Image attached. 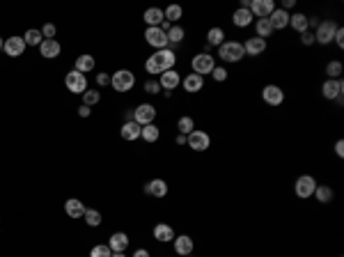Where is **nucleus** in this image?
Wrapping results in <instances>:
<instances>
[{
    "label": "nucleus",
    "mask_w": 344,
    "mask_h": 257,
    "mask_svg": "<svg viewBox=\"0 0 344 257\" xmlns=\"http://www.w3.org/2000/svg\"><path fill=\"white\" fill-rule=\"evenodd\" d=\"M189 257H191V255H189Z\"/></svg>",
    "instance_id": "nucleus-55"
},
{
    "label": "nucleus",
    "mask_w": 344,
    "mask_h": 257,
    "mask_svg": "<svg viewBox=\"0 0 344 257\" xmlns=\"http://www.w3.org/2000/svg\"><path fill=\"white\" fill-rule=\"evenodd\" d=\"M94 65H97V62H94V58H92L90 53H83V55H78V58H76L74 69L81 71V74H90V71L94 69Z\"/></svg>",
    "instance_id": "nucleus-27"
},
{
    "label": "nucleus",
    "mask_w": 344,
    "mask_h": 257,
    "mask_svg": "<svg viewBox=\"0 0 344 257\" xmlns=\"http://www.w3.org/2000/svg\"><path fill=\"white\" fill-rule=\"evenodd\" d=\"M191 67H193V74H198V76L205 78L207 74H211L216 67V58L211 53H207V51H202V53H198L191 60Z\"/></svg>",
    "instance_id": "nucleus-6"
},
{
    "label": "nucleus",
    "mask_w": 344,
    "mask_h": 257,
    "mask_svg": "<svg viewBox=\"0 0 344 257\" xmlns=\"http://www.w3.org/2000/svg\"><path fill=\"white\" fill-rule=\"evenodd\" d=\"M301 44L303 46H312V44H314V33H310V30L301 33Z\"/></svg>",
    "instance_id": "nucleus-45"
},
{
    "label": "nucleus",
    "mask_w": 344,
    "mask_h": 257,
    "mask_svg": "<svg viewBox=\"0 0 344 257\" xmlns=\"http://www.w3.org/2000/svg\"><path fill=\"white\" fill-rule=\"evenodd\" d=\"M3 46H5V39H3V37H0V49H3Z\"/></svg>",
    "instance_id": "nucleus-54"
},
{
    "label": "nucleus",
    "mask_w": 344,
    "mask_h": 257,
    "mask_svg": "<svg viewBox=\"0 0 344 257\" xmlns=\"http://www.w3.org/2000/svg\"><path fill=\"white\" fill-rule=\"evenodd\" d=\"M90 257H113V250L108 243H97V246L90 250Z\"/></svg>",
    "instance_id": "nucleus-41"
},
{
    "label": "nucleus",
    "mask_w": 344,
    "mask_h": 257,
    "mask_svg": "<svg viewBox=\"0 0 344 257\" xmlns=\"http://www.w3.org/2000/svg\"><path fill=\"white\" fill-rule=\"evenodd\" d=\"M140 138H142V140H147V142H156L158 138H161V131H158V126H156V124H147V126H142V129H140Z\"/></svg>",
    "instance_id": "nucleus-33"
},
{
    "label": "nucleus",
    "mask_w": 344,
    "mask_h": 257,
    "mask_svg": "<svg viewBox=\"0 0 344 257\" xmlns=\"http://www.w3.org/2000/svg\"><path fill=\"white\" fill-rule=\"evenodd\" d=\"M262 99H264V104H269V106H280L282 101H285V92H282V88L280 85H264V90H262Z\"/></svg>",
    "instance_id": "nucleus-12"
},
{
    "label": "nucleus",
    "mask_w": 344,
    "mask_h": 257,
    "mask_svg": "<svg viewBox=\"0 0 344 257\" xmlns=\"http://www.w3.org/2000/svg\"><path fill=\"white\" fill-rule=\"evenodd\" d=\"M227 74H230V71H227L225 67H221V65H216V67H214V71H211V76H214V81H216V83L227 81Z\"/></svg>",
    "instance_id": "nucleus-42"
},
{
    "label": "nucleus",
    "mask_w": 344,
    "mask_h": 257,
    "mask_svg": "<svg viewBox=\"0 0 344 257\" xmlns=\"http://www.w3.org/2000/svg\"><path fill=\"white\" fill-rule=\"evenodd\" d=\"M154 239L161 241V243H167V241L175 239V230H172L170 225H165V223H158L154 227Z\"/></svg>",
    "instance_id": "nucleus-28"
},
{
    "label": "nucleus",
    "mask_w": 344,
    "mask_h": 257,
    "mask_svg": "<svg viewBox=\"0 0 344 257\" xmlns=\"http://www.w3.org/2000/svg\"><path fill=\"white\" fill-rule=\"evenodd\" d=\"M177 129H179V133H182V136H189V133L195 129V122H193V117H189V115L179 117V122H177Z\"/></svg>",
    "instance_id": "nucleus-37"
},
{
    "label": "nucleus",
    "mask_w": 344,
    "mask_h": 257,
    "mask_svg": "<svg viewBox=\"0 0 344 257\" xmlns=\"http://www.w3.org/2000/svg\"><path fill=\"white\" fill-rule=\"evenodd\" d=\"M145 92H149V94H161V85H158V81H147L145 83Z\"/></svg>",
    "instance_id": "nucleus-44"
},
{
    "label": "nucleus",
    "mask_w": 344,
    "mask_h": 257,
    "mask_svg": "<svg viewBox=\"0 0 344 257\" xmlns=\"http://www.w3.org/2000/svg\"><path fill=\"white\" fill-rule=\"evenodd\" d=\"M90 113H92L90 106H85V104L78 106V115H81V117H90Z\"/></svg>",
    "instance_id": "nucleus-49"
},
{
    "label": "nucleus",
    "mask_w": 344,
    "mask_h": 257,
    "mask_svg": "<svg viewBox=\"0 0 344 257\" xmlns=\"http://www.w3.org/2000/svg\"><path fill=\"white\" fill-rule=\"evenodd\" d=\"M186 145H189L193 152H207V149L211 147V138L207 131H202V129H193V131L186 136Z\"/></svg>",
    "instance_id": "nucleus-8"
},
{
    "label": "nucleus",
    "mask_w": 344,
    "mask_h": 257,
    "mask_svg": "<svg viewBox=\"0 0 344 257\" xmlns=\"http://www.w3.org/2000/svg\"><path fill=\"white\" fill-rule=\"evenodd\" d=\"M145 39H147V44L154 46V49H167V35L163 33L161 28H147L145 30Z\"/></svg>",
    "instance_id": "nucleus-13"
},
{
    "label": "nucleus",
    "mask_w": 344,
    "mask_h": 257,
    "mask_svg": "<svg viewBox=\"0 0 344 257\" xmlns=\"http://www.w3.org/2000/svg\"><path fill=\"white\" fill-rule=\"evenodd\" d=\"M175 62H177V55L172 49H161L156 51L154 55H149L145 62V71L147 74H154V76H161L163 71L175 69Z\"/></svg>",
    "instance_id": "nucleus-1"
},
{
    "label": "nucleus",
    "mask_w": 344,
    "mask_h": 257,
    "mask_svg": "<svg viewBox=\"0 0 344 257\" xmlns=\"http://www.w3.org/2000/svg\"><path fill=\"white\" fill-rule=\"evenodd\" d=\"M147 195H154V197H165L167 195V184L165 179H151L149 184L145 186Z\"/></svg>",
    "instance_id": "nucleus-24"
},
{
    "label": "nucleus",
    "mask_w": 344,
    "mask_h": 257,
    "mask_svg": "<svg viewBox=\"0 0 344 257\" xmlns=\"http://www.w3.org/2000/svg\"><path fill=\"white\" fill-rule=\"evenodd\" d=\"M99 101H101V92H99V90H85V92H83V104L85 106H97Z\"/></svg>",
    "instance_id": "nucleus-40"
},
{
    "label": "nucleus",
    "mask_w": 344,
    "mask_h": 257,
    "mask_svg": "<svg viewBox=\"0 0 344 257\" xmlns=\"http://www.w3.org/2000/svg\"><path fill=\"white\" fill-rule=\"evenodd\" d=\"M133 257H149V250H145V248H140V250L133 252Z\"/></svg>",
    "instance_id": "nucleus-51"
},
{
    "label": "nucleus",
    "mask_w": 344,
    "mask_h": 257,
    "mask_svg": "<svg viewBox=\"0 0 344 257\" xmlns=\"http://www.w3.org/2000/svg\"><path fill=\"white\" fill-rule=\"evenodd\" d=\"M314 197H317V202L328 204V202H333L335 193H333V188L326 186V184H317V188H314Z\"/></svg>",
    "instance_id": "nucleus-31"
},
{
    "label": "nucleus",
    "mask_w": 344,
    "mask_h": 257,
    "mask_svg": "<svg viewBox=\"0 0 344 257\" xmlns=\"http://www.w3.org/2000/svg\"><path fill=\"white\" fill-rule=\"evenodd\" d=\"M296 5V0H282V7H280V10H285V12H289L291 7Z\"/></svg>",
    "instance_id": "nucleus-50"
},
{
    "label": "nucleus",
    "mask_w": 344,
    "mask_h": 257,
    "mask_svg": "<svg viewBox=\"0 0 344 257\" xmlns=\"http://www.w3.org/2000/svg\"><path fill=\"white\" fill-rule=\"evenodd\" d=\"M163 14H165V21H167V23H170V21L175 23V21H179V19L184 17V10H182L179 5H167Z\"/></svg>",
    "instance_id": "nucleus-38"
},
{
    "label": "nucleus",
    "mask_w": 344,
    "mask_h": 257,
    "mask_svg": "<svg viewBox=\"0 0 344 257\" xmlns=\"http://www.w3.org/2000/svg\"><path fill=\"white\" fill-rule=\"evenodd\" d=\"M158 85H161V90H165V92H172L175 88H179V85H182V76H179V71L177 69L163 71L161 76H158Z\"/></svg>",
    "instance_id": "nucleus-14"
},
{
    "label": "nucleus",
    "mask_w": 344,
    "mask_h": 257,
    "mask_svg": "<svg viewBox=\"0 0 344 257\" xmlns=\"http://www.w3.org/2000/svg\"><path fill=\"white\" fill-rule=\"evenodd\" d=\"M243 51H246V55H250V58H257V55H262L264 51H266V39L248 37L246 42H243Z\"/></svg>",
    "instance_id": "nucleus-15"
},
{
    "label": "nucleus",
    "mask_w": 344,
    "mask_h": 257,
    "mask_svg": "<svg viewBox=\"0 0 344 257\" xmlns=\"http://www.w3.org/2000/svg\"><path fill=\"white\" fill-rule=\"evenodd\" d=\"M3 51H5L10 58H19V55H23V51H26V42H23V37H19V35L17 37H7Z\"/></svg>",
    "instance_id": "nucleus-16"
},
{
    "label": "nucleus",
    "mask_w": 344,
    "mask_h": 257,
    "mask_svg": "<svg viewBox=\"0 0 344 257\" xmlns=\"http://www.w3.org/2000/svg\"><path fill=\"white\" fill-rule=\"evenodd\" d=\"M65 85H67V90H69V92L83 94V92L87 90V78H85V74H81V71L71 69L69 74L65 76Z\"/></svg>",
    "instance_id": "nucleus-9"
},
{
    "label": "nucleus",
    "mask_w": 344,
    "mask_h": 257,
    "mask_svg": "<svg viewBox=\"0 0 344 257\" xmlns=\"http://www.w3.org/2000/svg\"><path fill=\"white\" fill-rule=\"evenodd\" d=\"M60 51H62V46H60L58 39H44L42 44H39V53H42V58H46V60L58 58Z\"/></svg>",
    "instance_id": "nucleus-17"
},
{
    "label": "nucleus",
    "mask_w": 344,
    "mask_h": 257,
    "mask_svg": "<svg viewBox=\"0 0 344 257\" xmlns=\"http://www.w3.org/2000/svg\"><path fill=\"white\" fill-rule=\"evenodd\" d=\"M65 211H67V216H69V218H81L83 213H85V204L81 202V200H76V197H69V200H67L65 202Z\"/></svg>",
    "instance_id": "nucleus-22"
},
{
    "label": "nucleus",
    "mask_w": 344,
    "mask_h": 257,
    "mask_svg": "<svg viewBox=\"0 0 344 257\" xmlns=\"http://www.w3.org/2000/svg\"><path fill=\"white\" fill-rule=\"evenodd\" d=\"M321 97L328 99V101H337L339 106L344 104V83L342 78H337V81H333V78H326L321 85Z\"/></svg>",
    "instance_id": "nucleus-4"
},
{
    "label": "nucleus",
    "mask_w": 344,
    "mask_h": 257,
    "mask_svg": "<svg viewBox=\"0 0 344 257\" xmlns=\"http://www.w3.org/2000/svg\"><path fill=\"white\" fill-rule=\"evenodd\" d=\"M165 35H167V44H182L184 37H186V30L182 26H170V30Z\"/></svg>",
    "instance_id": "nucleus-34"
},
{
    "label": "nucleus",
    "mask_w": 344,
    "mask_h": 257,
    "mask_svg": "<svg viewBox=\"0 0 344 257\" xmlns=\"http://www.w3.org/2000/svg\"><path fill=\"white\" fill-rule=\"evenodd\" d=\"M55 33H58V28H55L53 23H46V26L42 28V35H44V39H55Z\"/></svg>",
    "instance_id": "nucleus-43"
},
{
    "label": "nucleus",
    "mask_w": 344,
    "mask_h": 257,
    "mask_svg": "<svg viewBox=\"0 0 344 257\" xmlns=\"http://www.w3.org/2000/svg\"><path fill=\"white\" fill-rule=\"evenodd\" d=\"M253 21H255V17L250 14V10H246V7H239V10L232 14V23L237 28H248Z\"/></svg>",
    "instance_id": "nucleus-20"
},
{
    "label": "nucleus",
    "mask_w": 344,
    "mask_h": 257,
    "mask_svg": "<svg viewBox=\"0 0 344 257\" xmlns=\"http://www.w3.org/2000/svg\"><path fill=\"white\" fill-rule=\"evenodd\" d=\"M307 14H303V12H294V14H289V28H294L296 33L301 35V33H305V30H310L307 28Z\"/></svg>",
    "instance_id": "nucleus-25"
},
{
    "label": "nucleus",
    "mask_w": 344,
    "mask_h": 257,
    "mask_svg": "<svg viewBox=\"0 0 344 257\" xmlns=\"http://www.w3.org/2000/svg\"><path fill=\"white\" fill-rule=\"evenodd\" d=\"M97 85L99 88H106V85H110V74H97Z\"/></svg>",
    "instance_id": "nucleus-46"
},
{
    "label": "nucleus",
    "mask_w": 344,
    "mask_h": 257,
    "mask_svg": "<svg viewBox=\"0 0 344 257\" xmlns=\"http://www.w3.org/2000/svg\"><path fill=\"white\" fill-rule=\"evenodd\" d=\"M110 85H113L115 92H129L135 85V74L131 69H119L110 76Z\"/></svg>",
    "instance_id": "nucleus-5"
},
{
    "label": "nucleus",
    "mask_w": 344,
    "mask_h": 257,
    "mask_svg": "<svg viewBox=\"0 0 344 257\" xmlns=\"http://www.w3.org/2000/svg\"><path fill=\"white\" fill-rule=\"evenodd\" d=\"M83 218H85V223L90 225V227H99V225H101V213H99L97 209H85Z\"/></svg>",
    "instance_id": "nucleus-39"
},
{
    "label": "nucleus",
    "mask_w": 344,
    "mask_h": 257,
    "mask_svg": "<svg viewBox=\"0 0 344 257\" xmlns=\"http://www.w3.org/2000/svg\"><path fill=\"white\" fill-rule=\"evenodd\" d=\"M140 129H142V126H140V124H135V122H124V124H122V131H119V133H122V138H124V140H138V138H140Z\"/></svg>",
    "instance_id": "nucleus-29"
},
{
    "label": "nucleus",
    "mask_w": 344,
    "mask_h": 257,
    "mask_svg": "<svg viewBox=\"0 0 344 257\" xmlns=\"http://www.w3.org/2000/svg\"><path fill=\"white\" fill-rule=\"evenodd\" d=\"M342 71H344V67L339 60H330L326 65V74H328V78H333V81H337V78L342 76Z\"/></svg>",
    "instance_id": "nucleus-36"
},
{
    "label": "nucleus",
    "mask_w": 344,
    "mask_h": 257,
    "mask_svg": "<svg viewBox=\"0 0 344 257\" xmlns=\"http://www.w3.org/2000/svg\"><path fill=\"white\" fill-rule=\"evenodd\" d=\"M335 154H337L339 159H344V140H337V142H335Z\"/></svg>",
    "instance_id": "nucleus-48"
},
{
    "label": "nucleus",
    "mask_w": 344,
    "mask_h": 257,
    "mask_svg": "<svg viewBox=\"0 0 344 257\" xmlns=\"http://www.w3.org/2000/svg\"><path fill=\"white\" fill-rule=\"evenodd\" d=\"M314 188H317V179L312 175H301L294 181V195L301 197V200H307V197L314 195Z\"/></svg>",
    "instance_id": "nucleus-7"
},
{
    "label": "nucleus",
    "mask_w": 344,
    "mask_h": 257,
    "mask_svg": "<svg viewBox=\"0 0 344 257\" xmlns=\"http://www.w3.org/2000/svg\"><path fill=\"white\" fill-rule=\"evenodd\" d=\"M223 42H225V30L223 28H211L209 33H207V44L209 46H221Z\"/></svg>",
    "instance_id": "nucleus-32"
},
{
    "label": "nucleus",
    "mask_w": 344,
    "mask_h": 257,
    "mask_svg": "<svg viewBox=\"0 0 344 257\" xmlns=\"http://www.w3.org/2000/svg\"><path fill=\"white\" fill-rule=\"evenodd\" d=\"M113 257H126L124 252H113Z\"/></svg>",
    "instance_id": "nucleus-53"
},
{
    "label": "nucleus",
    "mask_w": 344,
    "mask_h": 257,
    "mask_svg": "<svg viewBox=\"0 0 344 257\" xmlns=\"http://www.w3.org/2000/svg\"><path fill=\"white\" fill-rule=\"evenodd\" d=\"M333 42L339 46V49H344V28H337V33H335Z\"/></svg>",
    "instance_id": "nucleus-47"
},
{
    "label": "nucleus",
    "mask_w": 344,
    "mask_h": 257,
    "mask_svg": "<svg viewBox=\"0 0 344 257\" xmlns=\"http://www.w3.org/2000/svg\"><path fill=\"white\" fill-rule=\"evenodd\" d=\"M175 142H177V145H186V136H182V133H179V136L175 138Z\"/></svg>",
    "instance_id": "nucleus-52"
},
{
    "label": "nucleus",
    "mask_w": 344,
    "mask_h": 257,
    "mask_svg": "<svg viewBox=\"0 0 344 257\" xmlns=\"http://www.w3.org/2000/svg\"><path fill=\"white\" fill-rule=\"evenodd\" d=\"M218 58H221V62H239L246 58V51H243V44L241 42H223L221 46H218Z\"/></svg>",
    "instance_id": "nucleus-2"
},
{
    "label": "nucleus",
    "mask_w": 344,
    "mask_h": 257,
    "mask_svg": "<svg viewBox=\"0 0 344 257\" xmlns=\"http://www.w3.org/2000/svg\"><path fill=\"white\" fill-rule=\"evenodd\" d=\"M269 21H271V26H273V30H285V28L289 26V12L278 7V10L269 17Z\"/></svg>",
    "instance_id": "nucleus-21"
},
{
    "label": "nucleus",
    "mask_w": 344,
    "mask_h": 257,
    "mask_svg": "<svg viewBox=\"0 0 344 257\" xmlns=\"http://www.w3.org/2000/svg\"><path fill=\"white\" fill-rule=\"evenodd\" d=\"M154 117H156V108L151 104H140L138 108L133 110V122L140 126L154 124Z\"/></svg>",
    "instance_id": "nucleus-11"
},
{
    "label": "nucleus",
    "mask_w": 344,
    "mask_h": 257,
    "mask_svg": "<svg viewBox=\"0 0 344 257\" xmlns=\"http://www.w3.org/2000/svg\"><path fill=\"white\" fill-rule=\"evenodd\" d=\"M337 23L333 21V19H326V21H321L317 28H314V42L321 46H328L330 42H333L335 33H337Z\"/></svg>",
    "instance_id": "nucleus-3"
},
{
    "label": "nucleus",
    "mask_w": 344,
    "mask_h": 257,
    "mask_svg": "<svg viewBox=\"0 0 344 257\" xmlns=\"http://www.w3.org/2000/svg\"><path fill=\"white\" fill-rule=\"evenodd\" d=\"M110 250L113 252H124L126 248H129V236L124 234V232H115L113 236H110Z\"/></svg>",
    "instance_id": "nucleus-26"
},
{
    "label": "nucleus",
    "mask_w": 344,
    "mask_h": 257,
    "mask_svg": "<svg viewBox=\"0 0 344 257\" xmlns=\"http://www.w3.org/2000/svg\"><path fill=\"white\" fill-rule=\"evenodd\" d=\"M23 42H26V46H39L44 42L42 30H28V33L23 35Z\"/></svg>",
    "instance_id": "nucleus-35"
},
{
    "label": "nucleus",
    "mask_w": 344,
    "mask_h": 257,
    "mask_svg": "<svg viewBox=\"0 0 344 257\" xmlns=\"http://www.w3.org/2000/svg\"><path fill=\"white\" fill-rule=\"evenodd\" d=\"M145 23L147 28H161V23L165 21V14H163L161 7H149V10H145Z\"/></svg>",
    "instance_id": "nucleus-19"
},
{
    "label": "nucleus",
    "mask_w": 344,
    "mask_h": 257,
    "mask_svg": "<svg viewBox=\"0 0 344 257\" xmlns=\"http://www.w3.org/2000/svg\"><path fill=\"white\" fill-rule=\"evenodd\" d=\"M202 88H205V78L198 76V74H189V76L184 78V90L191 94L195 92H202Z\"/></svg>",
    "instance_id": "nucleus-23"
},
{
    "label": "nucleus",
    "mask_w": 344,
    "mask_h": 257,
    "mask_svg": "<svg viewBox=\"0 0 344 257\" xmlns=\"http://www.w3.org/2000/svg\"><path fill=\"white\" fill-rule=\"evenodd\" d=\"M172 243H175V252H177L179 257H189L191 252H193V239H191L189 234L175 236V239H172Z\"/></svg>",
    "instance_id": "nucleus-18"
},
{
    "label": "nucleus",
    "mask_w": 344,
    "mask_h": 257,
    "mask_svg": "<svg viewBox=\"0 0 344 257\" xmlns=\"http://www.w3.org/2000/svg\"><path fill=\"white\" fill-rule=\"evenodd\" d=\"M273 33L275 30H273V26H271L269 19H257V21H255V37L266 39V37H271Z\"/></svg>",
    "instance_id": "nucleus-30"
},
{
    "label": "nucleus",
    "mask_w": 344,
    "mask_h": 257,
    "mask_svg": "<svg viewBox=\"0 0 344 257\" xmlns=\"http://www.w3.org/2000/svg\"><path fill=\"white\" fill-rule=\"evenodd\" d=\"M248 10H250V14L257 17V19H269L275 12V3L273 0H250Z\"/></svg>",
    "instance_id": "nucleus-10"
}]
</instances>
